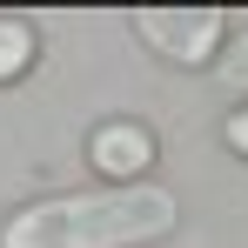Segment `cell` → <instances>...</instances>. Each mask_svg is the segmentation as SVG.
Returning <instances> with one entry per match:
<instances>
[{"label": "cell", "instance_id": "cell-1", "mask_svg": "<svg viewBox=\"0 0 248 248\" xmlns=\"http://www.w3.org/2000/svg\"><path fill=\"white\" fill-rule=\"evenodd\" d=\"M181 202L168 188H101V195H54L7 215L0 248H148L174 235Z\"/></svg>", "mask_w": 248, "mask_h": 248}, {"label": "cell", "instance_id": "cell-2", "mask_svg": "<svg viewBox=\"0 0 248 248\" xmlns=\"http://www.w3.org/2000/svg\"><path fill=\"white\" fill-rule=\"evenodd\" d=\"M134 27L161 47L168 61H181V67H208V54H215V41H221L228 14H221V7H141Z\"/></svg>", "mask_w": 248, "mask_h": 248}, {"label": "cell", "instance_id": "cell-3", "mask_svg": "<svg viewBox=\"0 0 248 248\" xmlns=\"http://www.w3.org/2000/svg\"><path fill=\"white\" fill-rule=\"evenodd\" d=\"M87 161L101 168L114 188H141V174H148V161H155V134L141 121H101L94 134H87Z\"/></svg>", "mask_w": 248, "mask_h": 248}, {"label": "cell", "instance_id": "cell-4", "mask_svg": "<svg viewBox=\"0 0 248 248\" xmlns=\"http://www.w3.org/2000/svg\"><path fill=\"white\" fill-rule=\"evenodd\" d=\"M34 67V20H20V14H0V87L20 81Z\"/></svg>", "mask_w": 248, "mask_h": 248}, {"label": "cell", "instance_id": "cell-5", "mask_svg": "<svg viewBox=\"0 0 248 248\" xmlns=\"http://www.w3.org/2000/svg\"><path fill=\"white\" fill-rule=\"evenodd\" d=\"M221 87H248V27L235 34V47H228V61H221Z\"/></svg>", "mask_w": 248, "mask_h": 248}, {"label": "cell", "instance_id": "cell-6", "mask_svg": "<svg viewBox=\"0 0 248 248\" xmlns=\"http://www.w3.org/2000/svg\"><path fill=\"white\" fill-rule=\"evenodd\" d=\"M228 148L248 161V108H242V114H228Z\"/></svg>", "mask_w": 248, "mask_h": 248}]
</instances>
